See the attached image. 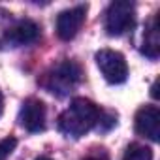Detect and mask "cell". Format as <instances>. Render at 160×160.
<instances>
[{
    "instance_id": "cell-2",
    "label": "cell",
    "mask_w": 160,
    "mask_h": 160,
    "mask_svg": "<svg viewBox=\"0 0 160 160\" xmlns=\"http://www.w3.org/2000/svg\"><path fill=\"white\" fill-rule=\"evenodd\" d=\"M81 75L83 73H81V66L79 64H75L72 60H62L57 66H53L49 72L43 73L40 83L49 92H53L57 96H66L81 81Z\"/></svg>"
},
{
    "instance_id": "cell-11",
    "label": "cell",
    "mask_w": 160,
    "mask_h": 160,
    "mask_svg": "<svg viewBox=\"0 0 160 160\" xmlns=\"http://www.w3.org/2000/svg\"><path fill=\"white\" fill-rule=\"evenodd\" d=\"M15 147H17V139H15V138H6V139H2V141H0V158L12 154Z\"/></svg>"
},
{
    "instance_id": "cell-6",
    "label": "cell",
    "mask_w": 160,
    "mask_h": 160,
    "mask_svg": "<svg viewBox=\"0 0 160 160\" xmlns=\"http://www.w3.org/2000/svg\"><path fill=\"white\" fill-rule=\"evenodd\" d=\"M85 15H87V6H77L60 12L57 17V36L64 42L75 38L85 23Z\"/></svg>"
},
{
    "instance_id": "cell-4",
    "label": "cell",
    "mask_w": 160,
    "mask_h": 160,
    "mask_svg": "<svg viewBox=\"0 0 160 160\" xmlns=\"http://www.w3.org/2000/svg\"><path fill=\"white\" fill-rule=\"evenodd\" d=\"M96 64L104 75V79L111 85H119L124 83L128 77V64L124 60V57L119 51L113 49H100L96 53Z\"/></svg>"
},
{
    "instance_id": "cell-8",
    "label": "cell",
    "mask_w": 160,
    "mask_h": 160,
    "mask_svg": "<svg viewBox=\"0 0 160 160\" xmlns=\"http://www.w3.org/2000/svg\"><path fill=\"white\" fill-rule=\"evenodd\" d=\"M40 38V27L30 19H21L13 27H8L4 40L13 45H28Z\"/></svg>"
},
{
    "instance_id": "cell-10",
    "label": "cell",
    "mask_w": 160,
    "mask_h": 160,
    "mask_svg": "<svg viewBox=\"0 0 160 160\" xmlns=\"http://www.w3.org/2000/svg\"><path fill=\"white\" fill-rule=\"evenodd\" d=\"M122 160H152V151L145 145L132 143V145H128Z\"/></svg>"
},
{
    "instance_id": "cell-13",
    "label": "cell",
    "mask_w": 160,
    "mask_h": 160,
    "mask_svg": "<svg viewBox=\"0 0 160 160\" xmlns=\"http://www.w3.org/2000/svg\"><path fill=\"white\" fill-rule=\"evenodd\" d=\"M85 160H108L106 156H87Z\"/></svg>"
},
{
    "instance_id": "cell-3",
    "label": "cell",
    "mask_w": 160,
    "mask_h": 160,
    "mask_svg": "<svg viewBox=\"0 0 160 160\" xmlns=\"http://www.w3.org/2000/svg\"><path fill=\"white\" fill-rule=\"evenodd\" d=\"M136 21V6L126 0L109 4L106 17H104V28L109 36H122L126 34Z\"/></svg>"
},
{
    "instance_id": "cell-1",
    "label": "cell",
    "mask_w": 160,
    "mask_h": 160,
    "mask_svg": "<svg viewBox=\"0 0 160 160\" xmlns=\"http://www.w3.org/2000/svg\"><path fill=\"white\" fill-rule=\"evenodd\" d=\"M102 111L87 98H73L70 108L58 117V130L68 138H81L98 124Z\"/></svg>"
},
{
    "instance_id": "cell-12",
    "label": "cell",
    "mask_w": 160,
    "mask_h": 160,
    "mask_svg": "<svg viewBox=\"0 0 160 160\" xmlns=\"http://www.w3.org/2000/svg\"><path fill=\"white\" fill-rule=\"evenodd\" d=\"M4 111V96H2V91H0V115Z\"/></svg>"
},
{
    "instance_id": "cell-7",
    "label": "cell",
    "mask_w": 160,
    "mask_h": 160,
    "mask_svg": "<svg viewBox=\"0 0 160 160\" xmlns=\"http://www.w3.org/2000/svg\"><path fill=\"white\" fill-rule=\"evenodd\" d=\"M136 132L139 136L149 138L151 141H158V138H160V111L156 106H143L138 109Z\"/></svg>"
},
{
    "instance_id": "cell-5",
    "label": "cell",
    "mask_w": 160,
    "mask_h": 160,
    "mask_svg": "<svg viewBox=\"0 0 160 160\" xmlns=\"http://www.w3.org/2000/svg\"><path fill=\"white\" fill-rule=\"evenodd\" d=\"M45 117H47L45 104L38 98H28L23 102L17 121L27 132L36 134V132H42L45 128Z\"/></svg>"
},
{
    "instance_id": "cell-14",
    "label": "cell",
    "mask_w": 160,
    "mask_h": 160,
    "mask_svg": "<svg viewBox=\"0 0 160 160\" xmlns=\"http://www.w3.org/2000/svg\"><path fill=\"white\" fill-rule=\"evenodd\" d=\"M36 160H51V158H47V156H40V158H36Z\"/></svg>"
},
{
    "instance_id": "cell-9",
    "label": "cell",
    "mask_w": 160,
    "mask_h": 160,
    "mask_svg": "<svg viewBox=\"0 0 160 160\" xmlns=\"http://www.w3.org/2000/svg\"><path fill=\"white\" fill-rule=\"evenodd\" d=\"M141 53L149 58H156L160 53V32H158V17L154 15L143 34V45H141Z\"/></svg>"
}]
</instances>
